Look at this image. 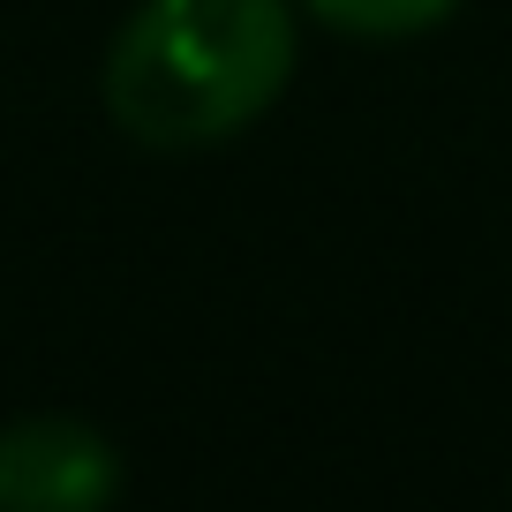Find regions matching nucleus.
<instances>
[{
  "label": "nucleus",
  "instance_id": "1",
  "mask_svg": "<svg viewBox=\"0 0 512 512\" xmlns=\"http://www.w3.org/2000/svg\"><path fill=\"white\" fill-rule=\"evenodd\" d=\"M287 0H136L106 46V113L144 151H211L279 106Z\"/></svg>",
  "mask_w": 512,
  "mask_h": 512
},
{
  "label": "nucleus",
  "instance_id": "2",
  "mask_svg": "<svg viewBox=\"0 0 512 512\" xmlns=\"http://www.w3.org/2000/svg\"><path fill=\"white\" fill-rule=\"evenodd\" d=\"M121 452L76 415H23L0 430V512H91L121 497Z\"/></svg>",
  "mask_w": 512,
  "mask_h": 512
},
{
  "label": "nucleus",
  "instance_id": "3",
  "mask_svg": "<svg viewBox=\"0 0 512 512\" xmlns=\"http://www.w3.org/2000/svg\"><path fill=\"white\" fill-rule=\"evenodd\" d=\"M309 16L339 38H369V46H400V38H422L437 23H452L460 0H302Z\"/></svg>",
  "mask_w": 512,
  "mask_h": 512
}]
</instances>
